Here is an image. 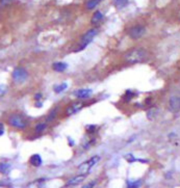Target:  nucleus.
Returning a JSON list of instances; mask_svg holds the SVG:
<instances>
[{
  "label": "nucleus",
  "instance_id": "1",
  "mask_svg": "<svg viewBox=\"0 0 180 188\" xmlns=\"http://www.w3.org/2000/svg\"><path fill=\"white\" fill-rule=\"evenodd\" d=\"M147 51L143 48H132L129 51H127V53L124 56V59L127 63L134 64V63H143L144 60L147 59Z\"/></svg>",
  "mask_w": 180,
  "mask_h": 188
},
{
  "label": "nucleus",
  "instance_id": "2",
  "mask_svg": "<svg viewBox=\"0 0 180 188\" xmlns=\"http://www.w3.org/2000/svg\"><path fill=\"white\" fill-rule=\"evenodd\" d=\"M7 124L15 129L23 130L28 126L29 123L25 116H23L20 113H12L7 116Z\"/></svg>",
  "mask_w": 180,
  "mask_h": 188
},
{
  "label": "nucleus",
  "instance_id": "3",
  "mask_svg": "<svg viewBox=\"0 0 180 188\" xmlns=\"http://www.w3.org/2000/svg\"><path fill=\"white\" fill-rule=\"evenodd\" d=\"M12 78H13L15 83L21 84V83L25 82L27 78H28V73H27V71L24 69V68L18 67L13 71V73H12Z\"/></svg>",
  "mask_w": 180,
  "mask_h": 188
},
{
  "label": "nucleus",
  "instance_id": "4",
  "mask_svg": "<svg viewBox=\"0 0 180 188\" xmlns=\"http://www.w3.org/2000/svg\"><path fill=\"white\" fill-rule=\"evenodd\" d=\"M85 106V104L82 102H79V101H77V102H73L69 104V105H67L65 107L64 109V115L66 116H70V115H75L76 112H78L79 110H81L82 107Z\"/></svg>",
  "mask_w": 180,
  "mask_h": 188
},
{
  "label": "nucleus",
  "instance_id": "5",
  "mask_svg": "<svg viewBox=\"0 0 180 188\" xmlns=\"http://www.w3.org/2000/svg\"><path fill=\"white\" fill-rule=\"evenodd\" d=\"M145 32H146L145 26L135 25V26H133V27H131V28L129 29L128 35L132 40H138V39H141L142 36L145 35Z\"/></svg>",
  "mask_w": 180,
  "mask_h": 188
},
{
  "label": "nucleus",
  "instance_id": "6",
  "mask_svg": "<svg viewBox=\"0 0 180 188\" xmlns=\"http://www.w3.org/2000/svg\"><path fill=\"white\" fill-rule=\"evenodd\" d=\"M99 159H100V157H99V156H94V157H92V158H90L88 161H85V162H83L82 164H80L79 167H78V169H79V171L83 172L85 174L86 172H89L90 169H91L93 166H94L96 163L99 161Z\"/></svg>",
  "mask_w": 180,
  "mask_h": 188
},
{
  "label": "nucleus",
  "instance_id": "7",
  "mask_svg": "<svg viewBox=\"0 0 180 188\" xmlns=\"http://www.w3.org/2000/svg\"><path fill=\"white\" fill-rule=\"evenodd\" d=\"M97 33H98V30L96 28H92V29L88 30V31L81 36V39H80V43H85V44L89 45L90 43L94 40L95 36L97 35Z\"/></svg>",
  "mask_w": 180,
  "mask_h": 188
},
{
  "label": "nucleus",
  "instance_id": "8",
  "mask_svg": "<svg viewBox=\"0 0 180 188\" xmlns=\"http://www.w3.org/2000/svg\"><path fill=\"white\" fill-rule=\"evenodd\" d=\"M169 109L172 112H178L180 110V97L173 96L169 100Z\"/></svg>",
  "mask_w": 180,
  "mask_h": 188
},
{
  "label": "nucleus",
  "instance_id": "9",
  "mask_svg": "<svg viewBox=\"0 0 180 188\" xmlns=\"http://www.w3.org/2000/svg\"><path fill=\"white\" fill-rule=\"evenodd\" d=\"M92 92L93 91L90 88H80L74 92V95L78 99H88V98L92 96Z\"/></svg>",
  "mask_w": 180,
  "mask_h": 188
},
{
  "label": "nucleus",
  "instance_id": "10",
  "mask_svg": "<svg viewBox=\"0 0 180 188\" xmlns=\"http://www.w3.org/2000/svg\"><path fill=\"white\" fill-rule=\"evenodd\" d=\"M85 179V174H82V175H78V176H75V177L71 178L69 181L67 182L66 185L67 186H73V185H77Z\"/></svg>",
  "mask_w": 180,
  "mask_h": 188
},
{
  "label": "nucleus",
  "instance_id": "11",
  "mask_svg": "<svg viewBox=\"0 0 180 188\" xmlns=\"http://www.w3.org/2000/svg\"><path fill=\"white\" fill-rule=\"evenodd\" d=\"M68 68V64L66 63H64V61H57V63H54L52 64V69L55 72H64V71H66V69Z\"/></svg>",
  "mask_w": 180,
  "mask_h": 188
},
{
  "label": "nucleus",
  "instance_id": "12",
  "mask_svg": "<svg viewBox=\"0 0 180 188\" xmlns=\"http://www.w3.org/2000/svg\"><path fill=\"white\" fill-rule=\"evenodd\" d=\"M29 163L32 166H35V167H39V166H41L42 165V158H41V156H40L39 154H35V155H32L29 158Z\"/></svg>",
  "mask_w": 180,
  "mask_h": 188
},
{
  "label": "nucleus",
  "instance_id": "13",
  "mask_svg": "<svg viewBox=\"0 0 180 188\" xmlns=\"http://www.w3.org/2000/svg\"><path fill=\"white\" fill-rule=\"evenodd\" d=\"M46 129H47V124H46V122H40L35 126V132L36 134L43 133Z\"/></svg>",
  "mask_w": 180,
  "mask_h": 188
},
{
  "label": "nucleus",
  "instance_id": "14",
  "mask_svg": "<svg viewBox=\"0 0 180 188\" xmlns=\"http://www.w3.org/2000/svg\"><path fill=\"white\" fill-rule=\"evenodd\" d=\"M102 19H103V14H102L101 12L97 11V12H95L94 15H93L91 22L93 24H98L99 22H101Z\"/></svg>",
  "mask_w": 180,
  "mask_h": 188
},
{
  "label": "nucleus",
  "instance_id": "15",
  "mask_svg": "<svg viewBox=\"0 0 180 188\" xmlns=\"http://www.w3.org/2000/svg\"><path fill=\"white\" fill-rule=\"evenodd\" d=\"M128 1L129 0H114V4L118 10H122L128 4Z\"/></svg>",
  "mask_w": 180,
  "mask_h": 188
},
{
  "label": "nucleus",
  "instance_id": "16",
  "mask_svg": "<svg viewBox=\"0 0 180 188\" xmlns=\"http://www.w3.org/2000/svg\"><path fill=\"white\" fill-rule=\"evenodd\" d=\"M67 87H68V84H67V83H66V82H63V83H61V84H56V85H54L53 91H54L55 92H56V94H60V92H64V91H66Z\"/></svg>",
  "mask_w": 180,
  "mask_h": 188
},
{
  "label": "nucleus",
  "instance_id": "17",
  "mask_svg": "<svg viewBox=\"0 0 180 188\" xmlns=\"http://www.w3.org/2000/svg\"><path fill=\"white\" fill-rule=\"evenodd\" d=\"M100 1L101 0H88L85 3V7L88 8V10H93V8H95L100 3Z\"/></svg>",
  "mask_w": 180,
  "mask_h": 188
},
{
  "label": "nucleus",
  "instance_id": "18",
  "mask_svg": "<svg viewBox=\"0 0 180 188\" xmlns=\"http://www.w3.org/2000/svg\"><path fill=\"white\" fill-rule=\"evenodd\" d=\"M11 169V165L8 164L7 162H2L0 163V172H1V174L3 175H7L8 172H10Z\"/></svg>",
  "mask_w": 180,
  "mask_h": 188
},
{
  "label": "nucleus",
  "instance_id": "19",
  "mask_svg": "<svg viewBox=\"0 0 180 188\" xmlns=\"http://www.w3.org/2000/svg\"><path fill=\"white\" fill-rule=\"evenodd\" d=\"M142 182L138 180L135 182H130V181H127V188H139L141 186Z\"/></svg>",
  "mask_w": 180,
  "mask_h": 188
},
{
  "label": "nucleus",
  "instance_id": "20",
  "mask_svg": "<svg viewBox=\"0 0 180 188\" xmlns=\"http://www.w3.org/2000/svg\"><path fill=\"white\" fill-rule=\"evenodd\" d=\"M56 113H57L56 109H52L51 111L48 113V115L46 116V121H48V122L53 121V120L55 119V116H56Z\"/></svg>",
  "mask_w": 180,
  "mask_h": 188
},
{
  "label": "nucleus",
  "instance_id": "21",
  "mask_svg": "<svg viewBox=\"0 0 180 188\" xmlns=\"http://www.w3.org/2000/svg\"><path fill=\"white\" fill-rule=\"evenodd\" d=\"M134 96H135L134 92H130V91H127V92H125V95H124L123 99L125 100V102H129V101L131 100Z\"/></svg>",
  "mask_w": 180,
  "mask_h": 188
},
{
  "label": "nucleus",
  "instance_id": "22",
  "mask_svg": "<svg viewBox=\"0 0 180 188\" xmlns=\"http://www.w3.org/2000/svg\"><path fill=\"white\" fill-rule=\"evenodd\" d=\"M125 158H126V160L128 162H134V161H139V162H144V163H147V161L146 160H142V159H136L135 157H133L131 154H129V155H127V156H125Z\"/></svg>",
  "mask_w": 180,
  "mask_h": 188
},
{
  "label": "nucleus",
  "instance_id": "23",
  "mask_svg": "<svg viewBox=\"0 0 180 188\" xmlns=\"http://www.w3.org/2000/svg\"><path fill=\"white\" fill-rule=\"evenodd\" d=\"M41 181L42 180H38L36 182H32V183H30L26 188H40V187H41V185H42L41 183H40Z\"/></svg>",
  "mask_w": 180,
  "mask_h": 188
},
{
  "label": "nucleus",
  "instance_id": "24",
  "mask_svg": "<svg viewBox=\"0 0 180 188\" xmlns=\"http://www.w3.org/2000/svg\"><path fill=\"white\" fill-rule=\"evenodd\" d=\"M96 128H97V126H95V125H90V126H86L85 130H86V132H88V133L92 134V133H94V131L96 130Z\"/></svg>",
  "mask_w": 180,
  "mask_h": 188
},
{
  "label": "nucleus",
  "instance_id": "25",
  "mask_svg": "<svg viewBox=\"0 0 180 188\" xmlns=\"http://www.w3.org/2000/svg\"><path fill=\"white\" fill-rule=\"evenodd\" d=\"M5 92H7V86L3 84H0V97L3 96L5 94Z\"/></svg>",
  "mask_w": 180,
  "mask_h": 188
},
{
  "label": "nucleus",
  "instance_id": "26",
  "mask_svg": "<svg viewBox=\"0 0 180 188\" xmlns=\"http://www.w3.org/2000/svg\"><path fill=\"white\" fill-rule=\"evenodd\" d=\"M95 185H96V181H92V182H90V183L85 184L82 188H94Z\"/></svg>",
  "mask_w": 180,
  "mask_h": 188
},
{
  "label": "nucleus",
  "instance_id": "27",
  "mask_svg": "<svg viewBox=\"0 0 180 188\" xmlns=\"http://www.w3.org/2000/svg\"><path fill=\"white\" fill-rule=\"evenodd\" d=\"M42 97H43V94H41V92H36V94L33 96V98H35V100H36V101H40L42 99Z\"/></svg>",
  "mask_w": 180,
  "mask_h": 188
},
{
  "label": "nucleus",
  "instance_id": "28",
  "mask_svg": "<svg viewBox=\"0 0 180 188\" xmlns=\"http://www.w3.org/2000/svg\"><path fill=\"white\" fill-rule=\"evenodd\" d=\"M3 126H2V124H0V136H1V135H3V133H4V130H3Z\"/></svg>",
  "mask_w": 180,
  "mask_h": 188
},
{
  "label": "nucleus",
  "instance_id": "29",
  "mask_svg": "<svg viewBox=\"0 0 180 188\" xmlns=\"http://www.w3.org/2000/svg\"><path fill=\"white\" fill-rule=\"evenodd\" d=\"M42 105H43V104L40 102V101H36V107H41Z\"/></svg>",
  "mask_w": 180,
  "mask_h": 188
}]
</instances>
